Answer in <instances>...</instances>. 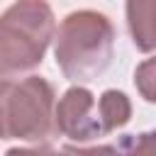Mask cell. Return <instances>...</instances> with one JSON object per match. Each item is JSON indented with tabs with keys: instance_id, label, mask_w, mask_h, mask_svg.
Instances as JSON below:
<instances>
[{
	"instance_id": "cell-1",
	"label": "cell",
	"mask_w": 156,
	"mask_h": 156,
	"mask_svg": "<svg viewBox=\"0 0 156 156\" xmlns=\"http://www.w3.org/2000/svg\"><path fill=\"white\" fill-rule=\"evenodd\" d=\"M115 24L105 12L73 10L54 34V58L73 85L95 83L115 58Z\"/></svg>"
},
{
	"instance_id": "cell-6",
	"label": "cell",
	"mask_w": 156,
	"mask_h": 156,
	"mask_svg": "<svg viewBox=\"0 0 156 156\" xmlns=\"http://www.w3.org/2000/svg\"><path fill=\"white\" fill-rule=\"evenodd\" d=\"M117 156H156V129L117 136Z\"/></svg>"
},
{
	"instance_id": "cell-2",
	"label": "cell",
	"mask_w": 156,
	"mask_h": 156,
	"mask_svg": "<svg viewBox=\"0 0 156 156\" xmlns=\"http://www.w3.org/2000/svg\"><path fill=\"white\" fill-rule=\"evenodd\" d=\"M56 34L49 2L20 0L0 15V83L32 76Z\"/></svg>"
},
{
	"instance_id": "cell-3",
	"label": "cell",
	"mask_w": 156,
	"mask_h": 156,
	"mask_svg": "<svg viewBox=\"0 0 156 156\" xmlns=\"http://www.w3.org/2000/svg\"><path fill=\"white\" fill-rule=\"evenodd\" d=\"M17 139L29 146H49L58 139L56 93L44 76L0 83V141Z\"/></svg>"
},
{
	"instance_id": "cell-7",
	"label": "cell",
	"mask_w": 156,
	"mask_h": 156,
	"mask_svg": "<svg viewBox=\"0 0 156 156\" xmlns=\"http://www.w3.org/2000/svg\"><path fill=\"white\" fill-rule=\"evenodd\" d=\"M134 85L146 102L156 105V56L144 58L134 68Z\"/></svg>"
},
{
	"instance_id": "cell-8",
	"label": "cell",
	"mask_w": 156,
	"mask_h": 156,
	"mask_svg": "<svg viewBox=\"0 0 156 156\" xmlns=\"http://www.w3.org/2000/svg\"><path fill=\"white\" fill-rule=\"evenodd\" d=\"M61 156H117V144H88V146H78V144H63L61 146Z\"/></svg>"
},
{
	"instance_id": "cell-4",
	"label": "cell",
	"mask_w": 156,
	"mask_h": 156,
	"mask_svg": "<svg viewBox=\"0 0 156 156\" xmlns=\"http://www.w3.org/2000/svg\"><path fill=\"white\" fill-rule=\"evenodd\" d=\"M56 129L78 146H88L115 132L102 98H95L85 85H71L56 100Z\"/></svg>"
},
{
	"instance_id": "cell-5",
	"label": "cell",
	"mask_w": 156,
	"mask_h": 156,
	"mask_svg": "<svg viewBox=\"0 0 156 156\" xmlns=\"http://www.w3.org/2000/svg\"><path fill=\"white\" fill-rule=\"evenodd\" d=\"M124 15L132 44L141 54L156 51V0H129Z\"/></svg>"
},
{
	"instance_id": "cell-9",
	"label": "cell",
	"mask_w": 156,
	"mask_h": 156,
	"mask_svg": "<svg viewBox=\"0 0 156 156\" xmlns=\"http://www.w3.org/2000/svg\"><path fill=\"white\" fill-rule=\"evenodd\" d=\"M5 156H61V151L51 146H12L5 151Z\"/></svg>"
}]
</instances>
